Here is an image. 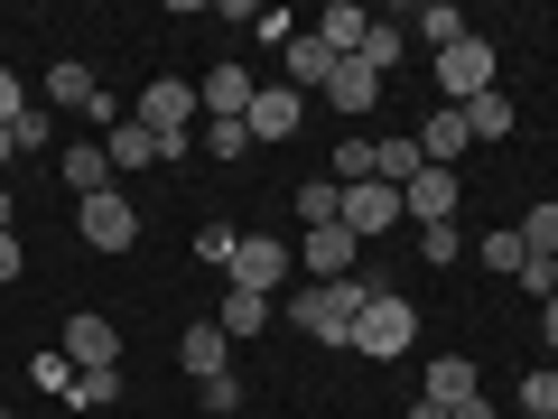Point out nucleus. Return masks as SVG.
Listing matches in <instances>:
<instances>
[{
  "label": "nucleus",
  "instance_id": "obj_1",
  "mask_svg": "<svg viewBox=\"0 0 558 419\" xmlns=\"http://www.w3.org/2000/svg\"><path fill=\"white\" fill-rule=\"evenodd\" d=\"M363 299H373V279H307L299 299H289V326L299 336H317V345H354V318H363Z\"/></svg>",
  "mask_w": 558,
  "mask_h": 419
},
{
  "label": "nucleus",
  "instance_id": "obj_2",
  "mask_svg": "<svg viewBox=\"0 0 558 419\" xmlns=\"http://www.w3.org/2000/svg\"><path fill=\"white\" fill-rule=\"evenodd\" d=\"M410 345H418V308L373 279V299H363V318H354V355H363V363H400Z\"/></svg>",
  "mask_w": 558,
  "mask_h": 419
},
{
  "label": "nucleus",
  "instance_id": "obj_3",
  "mask_svg": "<svg viewBox=\"0 0 558 419\" xmlns=\"http://www.w3.org/2000/svg\"><path fill=\"white\" fill-rule=\"evenodd\" d=\"M428 84H438V103H475V94H494V84H502L494 38H484V28H465L447 57H428Z\"/></svg>",
  "mask_w": 558,
  "mask_h": 419
},
{
  "label": "nucleus",
  "instance_id": "obj_4",
  "mask_svg": "<svg viewBox=\"0 0 558 419\" xmlns=\"http://www.w3.org/2000/svg\"><path fill=\"white\" fill-rule=\"evenodd\" d=\"M57 355L75 363V373H121V326L84 308V318H65V326H57Z\"/></svg>",
  "mask_w": 558,
  "mask_h": 419
},
{
  "label": "nucleus",
  "instance_id": "obj_5",
  "mask_svg": "<svg viewBox=\"0 0 558 419\" xmlns=\"http://www.w3.org/2000/svg\"><path fill=\"white\" fill-rule=\"evenodd\" d=\"M279 279H289V252H279V234H242V242H233V271H223V289L279 299Z\"/></svg>",
  "mask_w": 558,
  "mask_h": 419
},
{
  "label": "nucleus",
  "instance_id": "obj_6",
  "mask_svg": "<svg viewBox=\"0 0 558 419\" xmlns=\"http://www.w3.org/2000/svg\"><path fill=\"white\" fill-rule=\"evenodd\" d=\"M196 112H205V103H196V84H186V75H159L149 94L131 103V121H149L159 140H186V121H196Z\"/></svg>",
  "mask_w": 558,
  "mask_h": 419
},
{
  "label": "nucleus",
  "instance_id": "obj_7",
  "mask_svg": "<svg viewBox=\"0 0 558 419\" xmlns=\"http://www.w3.org/2000/svg\"><path fill=\"white\" fill-rule=\"evenodd\" d=\"M84 242H94V252H131V242H140V205L131 196H121V187H102V196H84Z\"/></svg>",
  "mask_w": 558,
  "mask_h": 419
},
{
  "label": "nucleus",
  "instance_id": "obj_8",
  "mask_svg": "<svg viewBox=\"0 0 558 419\" xmlns=\"http://www.w3.org/2000/svg\"><path fill=\"white\" fill-rule=\"evenodd\" d=\"M457 196H465L457 168H418V178L400 187V224H457Z\"/></svg>",
  "mask_w": 558,
  "mask_h": 419
},
{
  "label": "nucleus",
  "instance_id": "obj_9",
  "mask_svg": "<svg viewBox=\"0 0 558 419\" xmlns=\"http://www.w3.org/2000/svg\"><path fill=\"white\" fill-rule=\"evenodd\" d=\"M391 224H400V187H381V178L344 187V234H354V242H381Z\"/></svg>",
  "mask_w": 558,
  "mask_h": 419
},
{
  "label": "nucleus",
  "instance_id": "obj_10",
  "mask_svg": "<svg viewBox=\"0 0 558 419\" xmlns=\"http://www.w3.org/2000/svg\"><path fill=\"white\" fill-rule=\"evenodd\" d=\"M418 159H428V168H457L465 159V149H475V131H465V112H457V103H428V121H418Z\"/></svg>",
  "mask_w": 558,
  "mask_h": 419
},
{
  "label": "nucleus",
  "instance_id": "obj_11",
  "mask_svg": "<svg viewBox=\"0 0 558 419\" xmlns=\"http://www.w3.org/2000/svg\"><path fill=\"white\" fill-rule=\"evenodd\" d=\"M336 65H344V57L317 38V28H299V38L279 47V75H289V94H326V75H336Z\"/></svg>",
  "mask_w": 558,
  "mask_h": 419
},
{
  "label": "nucleus",
  "instance_id": "obj_12",
  "mask_svg": "<svg viewBox=\"0 0 558 419\" xmlns=\"http://www.w3.org/2000/svg\"><path fill=\"white\" fill-rule=\"evenodd\" d=\"M354 252H363V242L344 234V224H307V234H299V261H307V279H354Z\"/></svg>",
  "mask_w": 558,
  "mask_h": 419
},
{
  "label": "nucleus",
  "instance_id": "obj_13",
  "mask_svg": "<svg viewBox=\"0 0 558 419\" xmlns=\"http://www.w3.org/2000/svg\"><path fill=\"white\" fill-rule=\"evenodd\" d=\"M242 121H252V140H270V149H279V140H289V131L307 121V94H289V84H260Z\"/></svg>",
  "mask_w": 558,
  "mask_h": 419
},
{
  "label": "nucleus",
  "instance_id": "obj_14",
  "mask_svg": "<svg viewBox=\"0 0 558 419\" xmlns=\"http://www.w3.org/2000/svg\"><path fill=\"white\" fill-rule=\"evenodd\" d=\"M102 159H112V178H140V168H159V131L121 112L112 131H102Z\"/></svg>",
  "mask_w": 558,
  "mask_h": 419
},
{
  "label": "nucleus",
  "instance_id": "obj_15",
  "mask_svg": "<svg viewBox=\"0 0 558 419\" xmlns=\"http://www.w3.org/2000/svg\"><path fill=\"white\" fill-rule=\"evenodd\" d=\"M178 363H186V373H196V382L233 373V336H223L215 318H196V326H186V336H178Z\"/></svg>",
  "mask_w": 558,
  "mask_h": 419
},
{
  "label": "nucleus",
  "instance_id": "obj_16",
  "mask_svg": "<svg viewBox=\"0 0 558 419\" xmlns=\"http://www.w3.org/2000/svg\"><path fill=\"white\" fill-rule=\"evenodd\" d=\"M317 103H336L344 121H363V112H373V103H381V75H373V65H363V57H344L336 75H326V94H317Z\"/></svg>",
  "mask_w": 558,
  "mask_h": 419
},
{
  "label": "nucleus",
  "instance_id": "obj_17",
  "mask_svg": "<svg viewBox=\"0 0 558 419\" xmlns=\"http://www.w3.org/2000/svg\"><path fill=\"white\" fill-rule=\"evenodd\" d=\"M252 94H260V84L242 75V65H215V75L196 84V103H205V121H242V112H252Z\"/></svg>",
  "mask_w": 558,
  "mask_h": 419
},
{
  "label": "nucleus",
  "instance_id": "obj_18",
  "mask_svg": "<svg viewBox=\"0 0 558 419\" xmlns=\"http://www.w3.org/2000/svg\"><path fill=\"white\" fill-rule=\"evenodd\" d=\"M270 318H279V299H252V289H223V308H215V326L223 336H270Z\"/></svg>",
  "mask_w": 558,
  "mask_h": 419
},
{
  "label": "nucleus",
  "instance_id": "obj_19",
  "mask_svg": "<svg viewBox=\"0 0 558 419\" xmlns=\"http://www.w3.org/2000/svg\"><path fill=\"white\" fill-rule=\"evenodd\" d=\"M57 178L75 187V205H84V196H102V187H112V159H102V140H75V149L57 159Z\"/></svg>",
  "mask_w": 558,
  "mask_h": 419
},
{
  "label": "nucleus",
  "instance_id": "obj_20",
  "mask_svg": "<svg viewBox=\"0 0 558 419\" xmlns=\"http://www.w3.org/2000/svg\"><path fill=\"white\" fill-rule=\"evenodd\" d=\"M457 38H465V10H457V0H428V10L410 20V47H428V57H447Z\"/></svg>",
  "mask_w": 558,
  "mask_h": 419
},
{
  "label": "nucleus",
  "instance_id": "obj_21",
  "mask_svg": "<svg viewBox=\"0 0 558 419\" xmlns=\"http://www.w3.org/2000/svg\"><path fill=\"white\" fill-rule=\"evenodd\" d=\"M418 168H428V159H418L410 131H381V140H373V178H381V187H410Z\"/></svg>",
  "mask_w": 558,
  "mask_h": 419
},
{
  "label": "nucleus",
  "instance_id": "obj_22",
  "mask_svg": "<svg viewBox=\"0 0 558 419\" xmlns=\"http://www.w3.org/2000/svg\"><path fill=\"white\" fill-rule=\"evenodd\" d=\"M418 400H447V410H457V400H475V363H465V355H438V363H428V392H418Z\"/></svg>",
  "mask_w": 558,
  "mask_h": 419
},
{
  "label": "nucleus",
  "instance_id": "obj_23",
  "mask_svg": "<svg viewBox=\"0 0 558 419\" xmlns=\"http://www.w3.org/2000/svg\"><path fill=\"white\" fill-rule=\"evenodd\" d=\"M457 112H465V131H475V140H512V103H502V84H494V94H475V103H457Z\"/></svg>",
  "mask_w": 558,
  "mask_h": 419
},
{
  "label": "nucleus",
  "instance_id": "obj_24",
  "mask_svg": "<svg viewBox=\"0 0 558 419\" xmlns=\"http://www.w3.org/2000/svg\"><path fill=\"white\" fill-rule=\"evenodd\" d=\"M475 242H465V224H418V261L428 271H447V261H465Z\"/></svg>",
  "mask_w": 558,
  "mask_h": 419
},
{
  "label": "nucleus",
  "instance_id": "obj_25",
  "mask_svg": "<svg viewBox=\"0 0 558 419\" xmlns=\"http://www.w3.org/2000/svg\"><path fill=\"white\" fill-rule=\"evenodd\" d=\"M363 28H373V20H363L354 0H336V10H326V20H317V38L336 47V57H354V47H363Z\"/></svg>",
  "mask_w": 558,
  "mask_h": 419
},
{
  "label": "nucleus",
  "instance_id": "obj_26",
  "mask_svg": "<svg viewBox=\"0 0 558 419\" xmlns=\"http://www.w3.org/2000/svg\"><path fill=\"white\" fill-rule=\"evenodd\" d=\"M475 261H484V271H494V279H512V271H521V261H531V252H521V234H512V224H494V234L475 242Z\"/></svg>",
  "mask_w": 558,
  "mask_h": 419
},
{
  "label": "nucleus",
  "instance_id": "obj_27",
  "mask_svg": "<svg viewBox=\"0 0 558 419\" xmlns=\"http://www.w3.org/2000/svg\"><path fill=\"white\" fill-rule=\"evenodd\" d=\"M252 149H260V140H252V121H205V159H223V168H233V159H252Z\"/></svg>",
  "mask_w": 558,
  "mask_h": 419
},
{
  "label": "nucleus",
  "instance_id": "obj_28",
  "mask_svg": "<svg viewBox=\"0 0 558 419\" xmlns=\"http://www.w3.org/2000/svg\"><path fill=\"white\" fill-rule=\"evenodd\" d=\"M299 224H344V187L336 178H307L299 187Z\"/></svg>",
  "mask_w": 558,
  "mask_h": 419
},
{
  "label": "nucleus",
  "instance_id": "obj_29",
  "mask_svg": "<svg viewBox=\"0 0 558 419\" xmlns=\"http://www.w3.org/2000/svg\"><path fill=\"white\" fill-rule=\"evenodd\" d=\"M326 178H336V187H363V178H373V140L344 131V140H336V168H326Z\"/></svg>",
  "mask_w": 558,
  "mask_h": 419
},
{
  "label": "nucleus",
  "instance_id": "obj_30",
  "mask_svg": "<svg viewBox=\"0 0 558 419\" xmlns=\"http://www.w3.org/2000/svg\"><path fill=\"white\" fill-rule=\"evenodd\" d=\"M354 57L373 65V75H391V65L410 57V38H400V28H381V20H373V28H363V47H354Z\"/></svg>",
  "mask_w": 558,
  "mask_h": 419
},
{
  "label": "nucleus",
  "instance_id": "obj_31",
  "mask_svg": "<svg viewBox=\"0 0 558 419\" xmlns=\"http://www.w3.org/2000/svg\"><path fill=\"white\" fill-rule=\"evenodd\" d=\"M233 242H242V234H233L223 215H205V224H196V261H205V271H233Z\"/></svg>",
  "mask_w": 558,
  "mask_h": 419
},
{
  "label": "nucleus",
  "instance_id": "obj_32",
  "mask_svg": "<svg viewBox=\"0 0 558 419\" xmlns=\"http://www.w3.org/2000/svg\"><path fill=\"white\" fill-rule=\"evenodd\" d=\"M521 419H558V363L521 373Z\"/></svg>",
  "mask_w": 558,
  "mask_h": 419
},
{
  "label": "nucleus",
  "instance_id": "obj_33",
  "mask_svg": "<svg viewBox=\"0 0 558 419\" xmlns=\"http://www.w3.org/2000/svg\"><path fill=\"white\" fill-rule=\"evenodd\" d=\"M512 234H521V252H549V261H558V205H531Z\"/></svg>",
  "mask_w": 558,
  "mask_h": 419
},
{
  "label": "nucleus",
  "instance_id": "obj_34",
  "mask_svg": "<svg viewBox=\"0 0 558 419\" xmlns=\"http://www.w3.org/2000/svg\"><path fill=\"white\" fill-rule=\"evenodd\" d=\"M10 140H20V159H38L47 140H57V121H47V103H28V112L10 121Z\"/></svg>",
  "mask_w": 558,
  "mask_h": 419
},
{
  "label": "nucleus",
  "instance_id": "obj_35",
  "mask_svg": "<svg viewBox=\"0 0 558 419\" xmlns=\"http://www.w3.org/2000/svg\"><path fill=\"white\" fill-rule=\"evenodd\" d=\"M512 289H521V299H558V261H549V252H531V261L512 271Z\"/></svg>",
  "mask_w": 558,
  "mask_h": 419
},
{
  "label": "nucleus",
  "instance_id": "obj_36",
  "mask_svg": "<svg viewBox=\"0 0 558 419\" xmlns=\"http://www.w3.org/2000/svg\"><path fill=\"white\" fill-rule=\"evenodd\" d=\"M28 382H38V392H57V400H75V363H65L57 345H47V355L28 363Z\"/></svg>",
  "mask_w": 558,
  "mask_h": 419
},
{
  "label": "nucleus",
  "instance_id": "obj_37",
  "mask_svg": "<svg viewBox=\"0 0 558 419\" xmlns=\"http://www.w3.org/2000/svg\"><path fill=\"white\" fill-rule=\"evenodd\" d=\"M196 392H205V419H233L242 400H252V392H242V373H215V382H196Z\"/></svg>",
  "mask_w": 558,
  "mask_h": 419
},
{
  "label": "nucleus",
  "instance_id": "obj_38",
  "mask_svg": "<svg viewBox=\"0 0 558 419\" xmlns=\"http://www.w3.org/2000/svg\"><path fill=\"white\" fill-rule=\"evenodd\" d=\"M102 400H121V373H75V400L65 410H102Z\"/></svg>",
  "mask_w": 558,
  "mask_h": 419
},
{
  "label": "nucleus",
  "instance_id": "obj_39",
  "mask_svg": "<svg viewBox=\"0 0 558 419\" xmlns=\"http://www.w3.org/2000/svg\"><path fill=\"white\" fill-rule=\"evenodd\" d=\"M252 38H260V47H289V38H299V20H289V10H260Z\"/></svg>",
  "mask_w": 558,
  "mask_h": 419
},
{
  "label": "nucleus",
  "instance_id": "obj_40",
  "mask_svg": "<svg viewBox=\"0 0 558 419\" xmlns=\"http://www.w3.org/2000/svg\"><path fill=\"white\" fill-rule=\"evenodd\" d=\"M28 112V94H20V75H10V65H0V131H10V121Z\"/></svg>",
  "mask_w": 558,
  "mask_h": 419
},
{
  "label": "nucleus",
  "instance_id": "obj_41",
  "mask_svg": "<svg viewBox=\"0 0 558 419\" xmlns=\"http://www.w3.org/2000/svg\"><path fill=\"white\" fill-rule=\"evenodd\" d=\"M28 271V252H20V234H0V289H10V279Z\"/></svg>",
  "mask_w": 558,
  "mask_h": 419
},
{
  "label": "nucleus",
  "instance_id": "obj_42",
  "mask_svg": "<svg viewBox=\"0 0 558 419\" xmlns=\"http://www.w3.org/2000/svg\"><path fill=\"white\" fill-rule=\"evenodd\" d=\"M539 345H549V363H558V299H539Z\"/></svg>",
  "mask_w": 558,
  "mask_h": 419
},
{
  "label": "nucleus",
  "instance_id": "obj_43",
  "mask_svg": "<svg viewBox=\"0 0 558 419\" xmlns=\"http://www.w3.org/2000/svg\"><path fill=\"white\" fill-rule=\"evenodd\" d=\"M447 419H502V410H494V400H457V410H447Z\"/></svg>",
  "mask_w": 558,
  "mask_h": 419
},
{
  "label": "nucleus",
  "instance_id": "obj_44",
  "mask_svg": "<svg viewBox=\"0 0 558 419\" xmlns=\"http://www.w3.org/2000/svg\"><path fill=\"white\" fill-rule=\"evenodd\" d=\"M400 419H447V400H410V410H400Z\"/></svg>",
  "mask_w": 558,
  "mask_h": 419
},
{
  "label": "nucleus",
  "instance_id": "obj_45",
  "mask_svg": "<svg viewBox=\"0 0 558 419\" xmlns=\"http://www.w3.org/2000/svg\"><path fill=\"white\" fill-rule=\"evenodd\" d=\"M0 234H20V205H10V187H0Z\"/></svg>",
  "mask_w": 558,
  "mask_h": 419
},
{
  "label": "nucleus",
  "instance_id": "obj_46",
  "mask_svg": "<svg viewBox=\"0 0 558 419\" xmlns=\"http://www.w3.org/2000/svg\"><path fill=\"white\" fill-rule=\"evenodd\" d=\"M10 159H20V140H10V131H0V168H10Z\"/></svg>",
  "mask_w": 558,
  "mask_h": 419
},
{
  "label": "nucleus",
  "instance_id": "obj_47",
  "mask_svg": "<svg viewBox=\"0 0 558 419\" xmlns=\"http://www.w3.org/2000/svg\"><path fill=\"white\" fill-rule=\"evenodd\" d=\"M0 419H20V410H10V400H0Z\"/></svg>",
  "mask_w": 558,
  "mask_h": 419
},
{
  "label": "nucleus",
  "instance_id": "obj_48",
  "mask_svg": "<svg viewBox=\"0 0 558 419\" xmlns=\"http://www.w3.org/2000/svg\"><path fill=\"white\" fill-rule=\"evenodd\" d=\"M354 419H363V410H354Z\"/></svg>",
  "mask_w": 558,
  "mask_h": 419
}]
</instances>
